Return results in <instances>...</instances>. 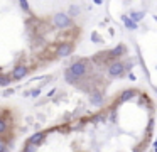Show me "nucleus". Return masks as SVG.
<instances>
[{"label":"nucleus","instance_id":"nucleus-1","mask_svg":"<svg viewBox=\"0 0 157 152\" xmlns=\"http://www.w3.org/2000/svg\"><path fill=\"white\" fill-rule=\"evenodd\" d=\"M81 39V21L66 10L34 0H0V86L59 63Z\"/></svg>","mask_w":157,"mask_h":152},{"label":"nucleus","instance_id":"nucleus-2","mask_svg":"<svg viewBox=\"0 0 157 152\" xmlns=\"http://www.w3.org/2000/svg\"><path fill=\"white\" fill-rule=\"evenodd\" d=\"M152 120L149 95L125 90L91 115L36 134L22 152H144Z\"/></svg>","mask_w":157,"mask_h":152},{"label":"nucleus","instance_id":"nucleus-3","mask_svg":"<svg viewBox=\"0 0 157 152\" xmlns=\"http://www.w3.org/2000/svg\"><path fill=\"white\" fill-rule=\"evenodd\" d=\"M17 134V115L12 108L0 105V152H5Z\"/></svg>","mask_w":157,"mask_h":152}]
</instances>
